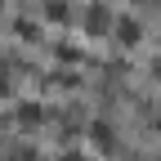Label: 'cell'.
<instances>
[{
  "mask_svg": "<svg viewBox=\"0 0 161 161\" xmlns=\"http://www.w3.org/2000/svg\"><path fill=\"white\" fill-rule=\"evenodd\" d=\"M112 23H116V18H112L103 5H90V14H85V31H90V36H103V31H112Z\"/></svg>",
  "mask_w": 161,
  "mask_h": 161,
  "instance_id": "1",
  "label": "cell"
},
{
  "mask_svg": "<svg viewBox=\"0 0 161 161\" xmlns=\"http://www.w3.org/2000/svg\"><path fill=\"white\" fill-rule=\"evenodd\" d=\"M112 36H116L121 45L130 49V45H139V36H143V27H139L134 18H116V23H112Z\"/></svg>",
  "mask_w": 161,
  "mask_h": 161,
  "instance_id": "2",
  "label": "cell"
},
{
  "mask_svg": "<svg viewBox=\"0 0 161 161\" xmlns=\"http://www.w3.org/2000/svg\"><path fill=\"white\" fill-rule=\"evenodd\" d=\"M40 121H45V108H40V103H23V108H18V125H27V130H36Z\"/></svg>",
  "mask_w": 161,
  "mask_h": 161,
  "instance_id": "3",
  "label": "cell"
},
{
  "mask_svg": "<svg viewBox=\"0 0 161 161\" xmlns=\"http://www.w3.org/2000/svg\"><path fill=\"white\" fill-rule=\"evenodd\" d=\"M40 9H45L54 23H63V18H67V0H40Z\"/></svg>",
  "mask_w": 161,
  "mask_h": 161,
  "instance_id": "4",
  "label": "cell"
},
{
  "mask_svg": "<svg viewBox=\"0 0 161 161\" xmlns=\"http://www.w3.org/2000/svg\"><path fill=\"white\" fill-rule=\"evenodd\" d=\"M90 134H94V143H103V152H112V130L103 125V121H94V125H90Z\"/></svg>",
  "mask_w": 161,
  "mask_h": 161,
  "instance_id": "5",
  "label": "cell"
},
{
  "mask_svg": "<svg viewBox=\"0 0 161 161\" xmlns=\"http://www.w3.org/2000/svg\"><path fill=\"white\" fill-rule=\"evenodd\" d=\"M152 76H157V80H161V58H152Z\"/></svg>",
  "mask_w": 161,
  "mask_h": 161,
  "instance_id": "6",
  "label": "cell"
},
{
  "mask_svg": "<svg viewBox=\"0 0 161 161\" xmlns=\"http://www.w3.org/2000/svg\"><path fill=\"white\" fill-rule=\"evenodd\" d=\"M63 161H80V152H67V157H63Z\"/></svg>",
  "mask_w": 161,
  "mask_h": 161,
  "instance_id": "7",
  "label": "cell"
}]
</instances>
